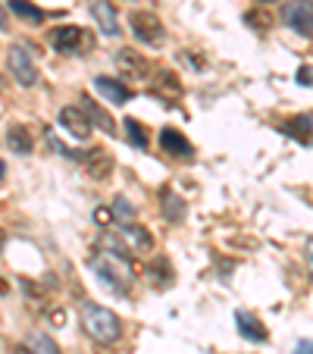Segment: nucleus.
Instances as JSON below:
<instances>
[{
  "instance_id": "obj_12",
  "label": "nucleus",
  "mask_w": 313,
  "mask_h": 354,
  "mask_svg": "<svg viewBox=\"0 0 313 354\" xmlns=\"http://www.w3.org/2000/svg\"><path fill=\"white\" fill-rule=\"evenodd\" d=\"M235 326H238V333L245 335L247 342H267L269 339L267 326H263L251 310H235Z\"/></svg>"
},
{
  "instance_id": "obj_8",
  "label": "nucleus",
  "mask_w": 313,
  "mask_h": 354,
  "mask_svg": "<svg viewBox=\"0 0 313 354\" xmlns=\"http://www.w3.org/2000/svg\"><path fill=\"white\" fill-rule=\"evenodd\" d=\"M116 235L126 241V248L132 251V254H138V251L144 254V251H151V248H153L151 232H147L144 226H135V223H122V226L116 229Z\"/></svg>"
},
{
  "instance_id": "obj_30",
  "label": "nucleus",
  "mask_w": 313,
  "mask_h": 354,
  "mask_svg": "<svg viewBox=\"0 0 313 354\" xmlns=\"http://www.w3.org/2000/svg\"><path fill=\"white\" fill-rule=\"evenodd\" d=\"M0 28H7V13L0 10Z\"/></svg>"
},
{
  "instance_id": "obj_31",
  "label": "nucleus",
  "mask_w": 313,
  "mask_h": 354,
  "mask_svg": "<svg viewBox=\"0 0 313 354\" xmlns=\"http://www.w3.org/2000/svg\"><path fill=\"white\" fill-rule=\"evenodd\" d=\"M0 292H7V286H3V282H0Z\"/></svg>"
},
{
  "instance_id": "obj_5",
  "label": "nucleus",
  "mask_w": 313,
  "mask_h": 354,
  "mask_svg": "<svg viewBox=\"0 0 313 354\" xmlns=\"http://www.w3.org/2000/svg\"><path fill=\"white\" fill-rule=\"evenodd\" d=\"M282 19L301 38H313V3L310 0H288L285 7H282Z\"/></svg>"
},
{
  "instance_id": "obj_9",
  "label": "nucleus",
  "mask_w": 313,
  "mask_h": 354,
  "mask_svg": "<svg viewBox=\"0 0 313 354\" xmlns=\"http://www.w3.org/2000/svg\"><path fill=\"white\" fill-rule=\"evenodd\" d=\"M60 126L66 129L73 138H88L91 135V120H88V113L82 107H63L60 110Z\"/></svg>"
},
{
  "instance_id": "obj_24",
  "label": "nucleus",
  "mask_w": 313,
  "mask_h": 354,
  "mask_svg": "<svg viewBox=\"0 0 313 354\" xmlns=\"http://www.w3.org/2000/svg\"><path fill=\"white\" fill-rule=\"evenodd\" d=\"M245 22H247V26H260L263 32H267L269 26H273V19H269L267 13H263V16H260V13H247V16H245Z\"/></svg>"
},
{
  "instance_id": "obj_18",
  "label": "nucleus",
  "mask_w": 313,
  "mask_h": 354,
  "mask_svg": "<svg viewBox=\"0 0 313 354\" xmlns=\"http://www.w3.org/2000/svg\"><path fill=\"white\" fill-rule=\"evenodd\" d=\"M26 345L32 348V354H60V345H57L47 333H28Z\"/></svg>"
},
{
  "instance_id": "obj_21",
  "label": "nucleus",
  "mask_w": 313,
  "mask_h": 354,
  "mask_svg": "<svg viewBox=\"0 0 313 354\" xmlns=\"http://www.w3.org/2000/svg\"><path fill=\"white\" fill-rule=\"evenodd\" d=\"M82 110H85V113H88V120H94L100 129H104V132H110V135L116 132V129H113V120H110V116L104 113V110H100L97 104H94V100H85V107H82Z\"/></svg>"
},
{
  "instance_id": "obj_1",
  "label": "nucleus",
  "mask_w": 313,
  "mask_h": 354,
  "mask_svg": "<svg viewBox=\"0 0 313 354\" xmlns=\"http://www.w3.org/2000/svg\"><path fill=\"white\" fill-rule=\"evenodd\" d=\"M88 267H91V273L113 295H129V288H132V282H135L132 263L120 254H110V251H97V254L88 261Z\"/></svg>"
},
{
  "instance_id": "obj_32",
  "label": "nucleus",
  "mask_w": 313,
  "mask_h": 354,
  "mask_svg": "<svg viewBox=\"0 0 313 354\" xmlns=\"http://www.w3.org/2000/svg\"><path fill=\"white\" fill-rule=\"evenodd\" d=\"M260 3H273V0H260Z\"/></svg>"
},
{
  "instance_id": "obj_25",
  "label": "nucleus",
  "mask_w": 313,
  "mask_h": 354,
  "mask_svg": "<svg viewBox=\"0 0 313 354\" xmlns=\"http://www.w3.org/2000/svg\"><path fill=\"white\" fill-rule=\"evenodd\" d=\"M298 85H304V88L313 85V69L310 66H301L298 69Z\"/></svg>"
},
{
  "instance_id": "obj_17",
  "label": "nucleus",
  "mask_w": 313,
  "mask_h": 354,
  "mask_svg": "<svg viewBox=\"0 0 313 354\" xmlns=\"http://www.w3.org/2000/svg\"><path fill=\"white\" fill-rule=\"evenodd\" d=\"M97 248L100 251H110V254H120V257H126V261H132V251L126 248V241L120 239V235H113V232H100V239H97Z\"/></svg>"
},
{
  "instance_id": "obj_15",
  "label": "nucleus",
  "mask_w": 313,
  "mask_h": 354,
  "mask_svg": "<svg viewBox=\"0 0 313 354\" xmlns=\"http://www.w3.org/2000/svg\"><path fill=\"white\" fill-rule=\"evenodd\" d=\"M282 132L298 138L301 145H310L313 141V113H301V116H294V120H288Z\"/></svg>"
},
{
  "instance_id": "obj_2",
  "label": "nucleus",
  "mask_w": 313,
  "mask_h": 354,
  "mask_svg": "<svg viewBox=\"0 0 313 354\" xmlns=\"http://www.w3.org/2000/svg\"><path fill=\"white\" fill-rule=\"evenodd\" d=\"M82 326H85V333L91 335L94 342H100V345H113L122 335L120 317H116L113 310L94 304V301H88L85 308H82Z\"/></svg>"
},
{
  "instance_id": "obj_23",
  "label": "nucleus",
  "mask_w": 313,
  "mask_h": 354,
  "mask_svg": "<svg viewBox=\"0 0 313 354\" xmlns=\"http://www.w3.org/2000/svg\"><path fill=\"white\" fill-rule=\"evenodd\" d=\"M110 210H113V220H120V226H122V223H132L135 220V207L129 204L126 198H116L113 204H110Z\"/></svg>"
},
{
  "instance_id": "obj_19",
  "label": "nucleus",
  "mask_w": 313,
  "mask_h": 354,
  "mask_svg": "<svg viewBox=\"0 0 313 354\" xmlns=\"http://www.w3.org/2000/svg\"><path fill=\"white\" fill-rule=\"evenodd\" d=\"M160 201H163V214H167V220H182V216H185V201H182L179 194H173L169 188L160 192Z\"/></svg>"
},
{
  "instance_id": "obj_33",
  "label": "nucleus",
  "mask_w": 313,
  "mask_h": 354,
  "mask_svg": "<svg viewBox=\"0 0 313 354\" xmlns=\"http://www.w3.org/2000/svg\"><path fill=\"white\" fill-rule=\"evenodd\" d=\"M0 176H3V163H0Z\"/></svg>"
},
{
  "instance_id": "obj_6",
  "label": "nucleus",
  "mask_w": 313,
  "mask_h": 354,
  "mask_svg": "<svg viewBox=\"0 0 313 354\" xmlns=\"http://www.w3.org/2000/svg\"><path fill=\"white\" fill-rule=\"evenodd\" d=\"M160 151L169 154V157H176V160H191V154H194L191 141H188L179 129H163L160 132Z\"/></svg>"
},
{
  "instance_id": "obj_14",
  "label": "nucleus",
  "mask_w": 313,
  "mask_h": 354,
  "mask_svg": "<svg viewBox=\"0 0 313 354\" xmlns=\"http://www.w3.org/2000/svg\"><path fill=\"white\" fill-rule=\"evenodd\" d=\"M85 167H88V176L100 182L113 173V157H110L104 147H97V151H91V154L85 157Z\"/></svg>"
},
{
  "instance_id": "obj_26",
  "label": "nucleus",
  "mask_w": 313,
  "mask_h": 354,
  "mask_svg": "<svg viewBox=\"0 0 313 354\" xmlns=\"http://www.w3.org/2000/svg\"><path fill=\"white\" fill-rule=\"evenodd\" d=\"M294 354H313V342H310V339L298 342V348H294Z\"/></svg>"
},
{
  "instance_id": "obj_13",
  "label": "nucleus",
  "mask_w": 313,
  "mask_h": 354,
  "mask_svg": "<svg viewBox=\"0 0 313 354\" xmlns=\"http://www.w3.org/2000/svg\"><path fill=\"white\" fill-rule=\"evenodd\" d=\"M94 88H97L110 104H116V107H120V104H129V97H132V91H129L122 82L110 79V75H97V79H94Z\"/></svg>"
},
{
  "instance_id": "obj_3",
  "label": "nucleus",
  "mask_w": 313,
  "mask_h": 354,
  "mask_svg": "<svg viewBox=\"0 0 313 354\" xmlns=\"http://www.w3.org/2000/svg\"><path fill=\"white\" fill-rule=\"evenodd\" d=\"M129 26H132V35L147 47H160L167 41V32H163V22L157 19V13H147V10H135L129 16Z\"/></svg>"
},
{
  "instance_id": "obj_11",
  "label": "nucleus",
  "mask_w": 313,
  "mask_h": 354,
  "mask_svg": "<svg viewBox=\"0 0 313 354\" xmlns=\"http://www.w3.org/2000/svg\"><path fill=\"white\" fill-rule=\"evenodd\" d=\"M116 69H120L122 75H129V79H144L147 75V60L138 54V50H132V47H122L120 54H116Z\"/></svg>"
},
{
  "instance_id": "obj_22",
  "label": "nucleus",
  "mask_w": 313,
  "mask_h": 354,
  "mask_svg": "<svg viewBox=\"0 0 313 354\" xmlns=\"http://www.w3.org/2000/svg\"><path fill=\"white\" fill-rule=\"evenodd\" d=\"M10 10H13L16 16H22V19H28V22H41V19H44V13H41L38 7H32L28 0H10Z\"/></svg>"
},
{
  "instance_id": "obj_34",
  "label": "nucleus",
  "mask_w": 313,
  "mask_h": 354,
  "mask_svg": "<svg viewBox=\"0 0 313 354\" xmlns=\"http://www.w3.org/2000/svg\"><path fill=\"white\" fill-rule=\"evenodd\" d=\"M0 245H3V235H0Z\"/></svg>"
},
{
  "instance_id": "obj_10",
  "label": "nucleus",
  "mask_w": 313,
  "mask_h": 354,
  "mask_svg": "<svg viewBox=\"0 0 313 354\" xmlns=\"http://www.w3.org/2000/svg\"><path fill=\"white\" fill-rule=\"evenodd\" d=\"M85 44L91 47V38H85V32H82L79 26H63L54 32V47L63 50V54H75V50H82Z\"/></svg>"
},
{
  "instance_id": "obj_16",
  "label": "nucleus",
  "mask_w": 313,
  "mask_h": 354,
  "mask_svg": "<svg viewBox=\"0 0 313 354\" xmlns=\"http://www.w3.org/2000/svg\"><path fill=\"white\" fill-rule=\"evenodd\" d=\"M7 145L13 147V154L28 157V154H32V147H35V141H32V135H28L26 126H13L7 132Z\"/></svg>"
},
{
  "instance_id": "obj_28",
  "label": "nucleus",
  "mask_w": 313,
  "mask_h": 354,
  "mask_svg": "<svg viewBox=\"0 0 313 354\" xmlns=\"http://www.w3.org/2000/svg\"><path fill=\"white\" fill-rule=\"evenodd\" d=\"M50 320H54V323H66V310H54V314H50Z\"/></svg>"
},
{
  "instance_id": "obj_4",
  "label": "nucleus",
  "mask_w": 313,
  "mask_h": 354,
  "mask_svg": "<svg viewBox=\"0 0 313 354\" xmlns=\"http://www.w3.org/2000/svg\"><path fill=\"white\" fill-rule=\"evenodd\" d=\"M7 66L13 73V79L19 82L22 88H32L38 82V66L32 60V50L26 44H13L10 47V57H7Z\"/></svg>"
},
{
  "instance_id": "obj_7",
  "label": "nucleus",
  "mask_w": 313,
  "mask_h": 354,
  "mask_svg": "<svg viewBox=\"0 0 313 354\" xmlns=\"http://www.w3.org/2000/svg\"><path fill=\"white\" fill-rule=\"evenodd\" d=\"M91 16H94L97 28L107 35V38H120V19H116V7L110 3V0H94Z\"/></svg>"
},
{
  "instance_id": "obj_20",
  "label": "nucleus",
  "mask_w": 313,
  "mask_h": 354,
  "mask_svg": "<svg viewBox=\"0 0 313 354\" xmlns=\"http://www.w3.org/2000/svg\"><path fill=\"white\" fill-rule=\"evenodd\" d=\"M122 126H126L129 145H135L138 151H144V147H147V129L141 126V122L135 120V116H126V122H122Z\"/></svg>"
},
{
  "instance_id": "obj_27",
  "label": "nucleus",
  "mask_w": 313,
  "mask_h": 354,
  "mask_svg": "<svg viewBox=\"0 0 313 354\" xmlns=\"http://www.w3.org/2000/svg\"><path fill=\"white\" fill-rule=\"evenodd\" d=\"M94 220L97 223H107V220H113V210H107V207H100L97 214H94Z\"/></svg>"
},
{
  "instance_id": "obj_29",
  "label": "nucleus",
  "mask_w": 313,
  "mask_h": 354,
  "mask_svg": "<svg viewBox=\"0 0 313 354\" xmlns=\"http://www.w3.org/2000/svg\"><path fill=\"white\" fill-rule=\"evenodd\" d=\"M13 354H32V348H28V345H16Z\"/></svg>"
}]
</instances>
